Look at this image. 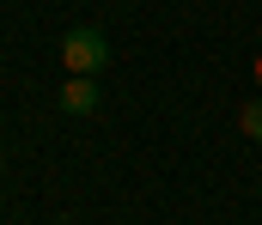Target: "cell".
<instances>
[{"label":"cell","instance_id":"3","mask_svg":"<svg viewBox=\"0 0 262 225\" xmlns=\"http://www.w3.org/2000/svg\"><path fill=\"white\" fill-rule=\"evenodd\" d=\"M238 128H244L250 140H262V104H244V110H238Z\"/></svg>","mask_w":262,"mask_h":225},{"label":"cell","instance_id":"2","mask_svg":"<svg viewBox=\"0 0 262 225\" xmlns=\"http://www.w3.org/2000/svg\"><path fill=\"white\" fill-rule=\"evenodd\" d=\"M61 110H67V116H92V110H98V85H92V73H67L61 79Z\"/></svg>","mask_w":262,"mask_h":225},{"label":"cell","instance_id":"1","mask_svg":"<svg viewBox=\"0 0 262 225\" xmlns=\"http://www.w3.org/2000/svg\"><path fill=\"white\" fill-rule=\"evenodd\" d=\"M61 67L67 73H104L110 67V43H104L98 24H79V31L61 37Z\"/></svg>","mask_w":262,"mask_h":225},{"label":"cell","instance_id":"4","mask_svg":"<svg viewBox=\"0 0 262 225\" xmlns=\"http://www.w3.org/2000/svg\"><path fill=\"white\" fill-rule=\"evenodd\" d=\"M256 85H262V55H256Z\"/></svg>","mask_w":262,"mask_h":225}]
</instances>
